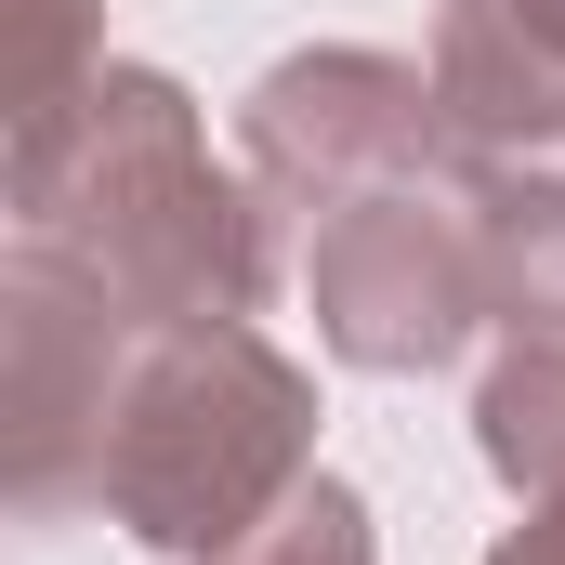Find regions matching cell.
Segmentation results:
<instances>
[{"label":"cell","mask_w":565,"mask_h":565,"mask_svg":"<svg viewBox=\"0 0 565 565\" xmlns=\"http://www.w3.org/2000/svg\"><path fill=\"white\" fill-rule=\"evenodd\" d=\"M264 184H237L184 79L158 66H106L79 93V119L13 158V237L79 250L93 277L132 302V329H198V316H250L277 289V237H264Z\"/></svg>","instance_id":"cell-1"},{"label":"cell","mask_w":565,"mask_h":565,"mask_svg":"<svg viewBox=\"0 0 565 565\" xmlns=\"http://www.w3.org/2000/svg\"><path fill=\"white\" fill-rule=\"evenodd\" d=\"M316 473V369L277 355L250 316H198V329H145L106 408L93 460V513L132 526L145 553H237L289 487Z\"/></svg>","instance_id":"cell-2"},{"label":"cell","mask_w":565,"mask_h":565,"mask_svg":"<svg viewBox=\"0 0 565 565\" xmlns=\"http://www.w3.org/2000/svg\"><path fill=\"white\" fill-rule=\"evenodd\" d=\"M302 302H316V342L369 382H422L447 369L500 289H487V211H473V171L460 145L434 171H395L369 198H342L329 224H302Z\"/></svg>","instance_id":"cell-3"},{"label":"cell","mask_w":565,"mask_h":565,"mask_svg":"<svg viewBox=\"0 0 565 565\" xmlns=\"http://www.w3.org/2000/svg\"><path fill=\"white\" fill-rule=\"evenodd\" d=\"M132 302L93 277L79 250L53 237H13L0 264V473H13V513L53 526L93 500V460H106V408H119V369H132Z\"/></svg>","instance_id":"cell-4"},{"label":"cell","mask_w":565,"mask_h":565,"mask_svg":"<svg viewBox=\"0 0 565 565\" xmlns=\"http://www.w3.org/2000/svg\"><path fill=\"white\" fill-rule=\"evenodd\" d=\"M237 158H250L264 211L329 224L342 198H369V184H395V171H434V158H447L434 66H408V53H355V40L289 53V66L250 79V106H237Z\"/></svg>","instance_id":"cell-5"},{"label":"cell","mask_w":565,"mask_h":565,"mask_svg":"<svg viewBox=\"0 0 565 565\" xmlns=\"http://www.w3.org/2000/svg\"><path fill=\"white\" fill-rule=\"evenodd\" d=\"M434 106L447 145L487 171H565V0H447Z\"/></svg>","instance_id":"cell-6"},{"label":"cell","mask_w":565,"mask_h":565,"mask_svg":"<svg viewBox=\"0 0 565 565\" xmlns=\"http://www.w3.org/2000/svg\"><path fill=\"white\" fill-rule=\"evenodd\" d=\"M106 79V0H0V106H13V158L79 119V93Z\"/></svg>","instance_id":"cell-7"},{"label":"cell","mask_w":565,"mask_h":565,"mask_svg":"<svg viewBox=\"0 0 565 565\" xmlns=\"http://www.w3.org/2000/svg\"><path fill=\"white\" fill-rule=\"evenodd\" d=\"M473 447H487V473L513 487V500H540L565 487V342H500L487 355V382H473Z\"/></svg>","instance_id":"cell-8"},{"label":"cell","mask_w":565,"mask_h":565,"mask_svg":"<svg viewBox=\"0 0 565 565\" xmlns=\"http://www.w3.org/2000/svg\"><path fill=\"white\" fill-rule=\"evenodd\" d=\"M211 565H382V540H369V500H355L342 473H302L277 513H264L237 553H211Z\"/></svg>","instance_id":"cell-9"},{"label":"cell","mask_w":565,"mask_h":565,"mask_svg":"<svg viewBox=\"0 0 565 565\" xmlns=\"http://www.w3.org/2000/svg\"><path fill=\"white\" fill-rule=\"evenodd\" d=\"M487 565H565V487H540V500H526V526H513Z\"/></svg>","instance_id":"cell-10"}]
</instances>
